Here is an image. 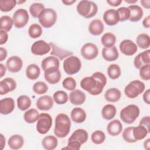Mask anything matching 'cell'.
I'll use <instances>...</instances> for the list:
<instances>
[{
	"label": "cell",
	"mask_w": 150,
	"mask_h": 150,
	"mask_svg": "<svg viewBox=\"0 0 150 150\" xmlns=\"http://www.w3.org/2000/svg\"><path fill=\"white\" fill-rule=\"evenodd\" d=\"M107 84V78L101 72L94 73L91 76L86 77L80 81V86L93 96L101 94Z\"/></svg>",
	"instance_id": "cell-1"
},
{
	"label": "cell",
	"mask_w": 150,
	"mask_h": 150,
	"mask_svg": "<svg viewBox=\"0 0 150 150\" xmlns=\"http://www.w3.org/2000/svg\"><path fill=\"white\" fill-rule=\"evenodd\" d=\"M70 128L71 121L69 116L64 113L59 114L55 118L54 135L60 138H64L69 134Z\"/></svg>",
	"instance_id": "cell-2"
},
{
	"label": "cell",
	"mask_w": 150,
	"mask_h": 150,
	"mask_svg": "<svg viewBox=\"0 0 150 150\" xmlns=\"http://www.w3.org/2000/svg\"><path fill=\"white\" fill-rule=\"evenodd\" d=\"M77 11L82 16L86 18H91L96 15L98 7L97 4L93 1L83 0L78 3Z\"/></svg>",
	"instance_id": "cell-3"
},
{
	"label": "cell",
	"mask_w": 150,
	"mask_h": 150,
	"mask_svg": "<svg viewBox=\"0 0 150 150\" xmlns=\"http://www.w3.org/2000/svg\"><path fill=\"white\" fill-rule=\"evenodd\" d=\"M139 108L135 104H129L124 107L120 111V116L125 123L130 124L133 123L139 115Z\"/></svg>",
	"instance_id": "cell-4"
},
{
	"label": "cell",
	"mask_w": 150,
	"mask_h": 150,
	"mask_svg": "<svg viewBox=\"0 0 150 150\" xmlns=\"http://www.w3.org/2000/svg\"><path fill=\"white\" fill-rule=\"evenodd\" d=\"M57 18V13L53 9L45 8L40 13L38 19L43 28H49L55 24Z\"/></svg>",
	"instance_id": "cell-5"
},
{
	"label": "cell",
	"mask_w": 150,
	"mask_h": 150,
	"mask_svg": "<svg viewBox=\"0 0 150 150\" xmlns=\"http://www.w3.org/2000/svg\"><path fill=\"white\" fill-rule=\"evenodd\" d=\"M145 88V84L142 81L138 80H133L125 86L124 93L127 97L135 98L144 92Z\"/></svg>",
	"instance_id": "cell-6"
},
{
	"label": "cell",
	"mask_w": 150,
	"mask_h": 150,
	"mask_svg": "<svg viewBox=\"0 0 150 150\" xmlns=\"http://www.w3.org/2000/svg\"><path fill=\"white\" fill-rule=\"evenodd\" d=\"M63 69L69 75H73L78 73L81 67V63L79 57L75 56H70L63 62Z\"/></svg>",
	"instance_id": "cell-7"
},
{
	"label": "cell",
	"mask_w": 150,
	"mask_h": 150,
	"mask_svg": "<svg viewBox=\"0 0 150 150\" xmlns=\"http://www.w3.org/2000/svg\"><path fill=\"white\" fill-rule=\"evenodd\" d=\"M52 125V118L47 113H41L37 120L36 129L40 134H46Z\"/></svg>",
	"instance_id": "cell-8"
},
{
	"label": "cell",
	"mask_w": 150,
	"mask_h": 150,
	"mask_svg": "<svg viewBox=\"0 0 150 150\" xmlns=\"http://www.w3.org/2000/svg\"><path fill=\"white\" fill-rule=\"evenodd\" d=\"M29 16L28 11L25 9H17L12 16L14 26L17 28H22L26 25L29 21Z\"/></svg>",
	"instance_id": "cell-9"
},
{
	"label": "cell",
	"mask_w": 150,
	"mask_h": 150,
	"mask_svg": "<svg viewBox=\"0 0 150 150\" xmlns=\"http://www.w3.org/2000/svg\"><path fill=\"white\" fill-rule=\"evenodd\" d=\"M51 49L49 43L43 40H39L35 42L30 48L32 54L36 56H42L48 53Z\"/></svg>",
	"instance_id": "cell-10"
},
{
	"label": "cell",
	"mask_w": 150,
	"mask_h": 150,
	"mask_svg": "<svg viewBox=\"0 0 150 150\" xmlns=\"http://www.w3.org/2000/svg\"><path fill=\"white\" fill-rule=\"evenodd\" d=\"M80 53L83 58L86 60H93L95 59L98 53L97 46L92 43H87L81 48Z\"/></svg>",
	"instance_id": "cell-11"
},
{
	"label": "cell",
	"mask_w": 150,
	"mask_h": 150,
	"mask_svg": "<svg viewBox=\"0 0 150 150\" xmlns=\"http://www.w3.org/2000/svg\"><path fill=\"white\" fill-rule=\"evenodd\" d=\"M44 77L46 81L51 84L59 83L61 79V73L59 67H52L48 68L45 71Z\"/></svg>",
	"instance_id": "cell-12"
},
{
	"label": "cell",
	"mask_w": 150,
	"mask_h": 150,
	"mask_svg": "<svg viewBox=\"0 0 150 150\" xmlns=\"http://www.w3.org/2000/svg\"><path fill=\"white\" fill-rule=\"evenodd\" d=\"M119 47L121 52L126 56H132L138 50L137 45L129 39H125L121 41Z\"/></svg>",
	"instance_id": "cell-13"
},
{
	"label": "cell",
	"mask_w": 150,
	"mask_h": 150,
	"mask_svg": "<svg viewBox=\"0 0 150 150\" xmlns=\"http://www.w3.org/2000/svg\"><path fill=\"white\" fill-rule=\"evenodd\" d=\"M23 65V62L21 58L17 56L10 57L6 62L7 69L12 73H17L19 71Z\"/></svg>",
	"instance_id": "cell-14"
},
{
	"label": "cell",
	"mask_w": 150,
	"mask_h": 150,
	"mask_svg": "<svg viewBox=\"0 0 150 150\" xmlns=\"http://www.w3.org/2000/svg\"><path fill=\"white\" fill-rule=\"evenodd\" d=\"M54 104L53 99L47 95L40 97L36 102L37 108L42 111H48L50 110Z\"/></svg>",
	"instance_id": "cell-15"
},
{
	"label": "cell",
	"mask_w": 150,
	"mask_h": 150,
	"mask_svg": "<svg viewBox=\"0 0 150 150\" xmlns=\"http://www.w3.org/2000/svg\"><path fill=\"white\" fill-rule=\"evenodd\" d=\"M103 19L107 25L114 26L117 25L120 21V17L117 11L114 9L106 10L103 14Z\"/></svg>",
	"instance_id": "cell-16"
},
{
	"label": "cell",
	"mask_w": 150,
	"mask_h": 150,
	"mask_svg": "<svg viewBox=\"0 0 150 150\" xmlns=\"http://www.w3.org/2000/svg\"><path fill=\"white\" fill-rule=\"evenodd\" d=\"M16 87L15 80L11 77H6L0 81V94L4 95L13 91Z\"/></svg>",
	"instance_id": "cell-17"
},
{
	"label": "cell",
	"mask_w": 150,
	"mask_h": 150,
	"mask_svg": "<svg viewBox=\"0 0 150 150\" xmlns=\"http://www.w3.org/2000/svg\"><path fill=\"white\" fill-rule=\"evenodd\" d=\"M15 108V101L11 97L2 98L0 101V112L3 115L11 113Z\"/></svg>",
	"instance_id": "cell-18"
},
{
	"label": "cell",
	"mask_w": 150,
	"mask_h": 150,
	"mask_svg": "<svg viewBox=\"0 0 150 150\" xmlns=\"http://www.w3.org/2000/svg\"><path fill=\"white\" fill-rule=\"evenodd\" d=\"M150 50H146L139 53L134 60V64L135 68L139 69L142 66L150 64Z\"/></svg>",
	"instance_id": "cell-19"
},
{
	"label": "cell",
	"mask_w": 150,
	"mask_h": 150,
	"mask_svg": "<svg viewBox=\"0 0 150 150\" xmlns=\"http://www.w3.org/2000/svg\"><path fill=\"white\" fill-rule=\"evenodd\" d=\"M86 94L80 90H74L69 94L70 103L75 105H80L86 101Z\"/></svg>",
	"instance_id": "cell-20"
},
{
	"label": "cell",
	"mask_w": 150,
	"mask_h": 150,
	"mask_svg": "<svg viewBox=\"0 0 150 150\" xmlns=\"http://www.w3.org/2000/svg\"><path fill=\"white\" fill-rule=\"evenodd\" d=\"M102 56L104 60L108 62L116 60L119 56V53L117 47L113 46L110 47H104L101 52Z\"/></svg>",
	"instance_id": "cell-21"
},
{
	"label": "cell",
	"mask_w": 150,
	"mask_h": 150,
	"mask_svg": "<svg viewBox=\"0 0 150 150\" xmlns=\"http://www.w3.org/2000/svg\"><path fill=\"white\" fill-rule=\"evenodd\" d=\"M49 44L52 48V52H50V54L58 57L61 60H63L64 58L68 57L69 56L73 55V54L72 52L60 48L59 46H57L56 45L52 42H50Z\"/></svg>",
	"instance_id": "cell-22"
},
{
	"label": "cell",
	"mask_w": 150,
	"mask_h": 150,
	"mask_svg": "<svg viewBox=\"0 0 150 150\" xmlns=\"http://www.w3.org/2000/svg\"><path fill=\"white\" fill-rule=\"evenodd\" d=\"M88 133L84 129H77L73 132L69 137L68 141H75L79 142L81 145L86 143L88 139Z\"/></svg>",
	"instance_id": "cell-23"
},
{
	"label": "cell",
	"mask_w": 150,
	"mask_h": 150,
	"mask_svg": "<svg viewBox=\"0 0 150 150\" xmlns=\"http://www.w3.org/2000/svg\"><path fill=\"white\" fill-rule=\"evenodd\" d=\"M122 130V125L120 120H113L110 121L107 127V131L109 135L111 136L118 135Z\"/></svg>",
	"instance_id": "cell-24"
},
{
	"label": "cell",
	"mask_w": 150,
	"mask_h": 150,
	"mask_svg": "<svg viewBox=\"0 0 150 150\" xmlns=\"http://www.w3.org/2000/svg\"><path fill=\"white\" fill-rule=\"evenodd\" d=\"M104 29V25L100 19L93 20L88 25L89 32L94 36L101 35Z\"/></svg>",
	"instance_id": "cell-25"
},
{
	"label": "cell",
	"mask_w": 150,
	"mask_h": 150,
	"mask_svg": "<svg viewBox=\"0 0 150 150\" xmlns=\"http://www.w3.org/2000/svg\"><path fill=\"white\" fill-rule=\"evenodd\" d=\"M128 8L130 11V17L129 20L131 22H138L140 21L141 19H142L144 12L141 6L137 5H129Z\"/></svg>",
	"instance_id": "cell-26"
},
{
	"label": "cell",
	"mask_w": 150,
	"mask_h": 150,
	"mask_svg": "<svg viewBox=\"0 0 150 150\" xmlns=\"http://www.w3.org/2000/svg\"><path fill=\"white\" fill-rule=\"evenodd\" d=\"M70 116L72 121L78 124L83 122L86 119V111L80 107L74 108L71 111Z\"/></svg>",
	"instance_id": "cell-27"
},
{
	"label": "cell",
	"mask_w": 150,
	"mask_h": 150,
	"mask_svg": "<svg viewBox=\"0 0 150 150\" xmlns=\"http://www.w3.org/2000/svg\"><path fill=\"white\" fill-rule=\"evenodd\" d=\"M24 144V139L22 136L18 134L12 135L8 141V144L12 149H19L21 148Z\"/></svg>",
	"instance_id": "cell-28"
},
{
	"label": "cell",
	"mask_w": 150,
	"mask_h": 150,
	"mask_svg": "<svg viewBox=\"0 0 150 150\" xmlns=\"http://www.w3.org/2000/svg\"><path fill=\"white\" fill-rule=\"evenodd\" d=\"M121 96V93L120 90L117 88H110L108 89L104 94L105 99L111 103H115L120 99Z\"/></svg>",
	"instance_id": "cell-29"
},
{
	"label": "cell",
	"mask_w": 150,
	"mask_h": 150,
	"mask_svg": "<svg viewBox=\"0 0 150 150\" xmlns=\"http://www.w3.org/2000/svg\"><path fill=\"white\" fill-rule=\"evenodd\" d=\"M59 60L54 56H48L45 58L41 62V67L44 71L49 67H59Z\"/></svg>",
	"instance_id": "cell-30"
},
{
	"label": "cell",
	"mask_w": 150,
	"mask_h": 150,
	"mask_svg": "<svg viewBox=\"0 0 150 150\" xmlns=\"http://www.w3.org/2000/svg\"><path fill=\"white\" fill-rule=\"evenodd\" d=\"M40 74V69L36 64H30L28 65L26 69V76L30 80L37 79Z\"/></svg>",
	"instance_id": "cell-31"
},
{
	"label": "cell",
	"mask_w": 150,
	"mask_h": 150,
	"mask_svg": "<svg viewBox=\"0 0 150 150\" xmlns=\"http://www.w3.org/2000/svg\"><path fill=\"white\" fill-rule=\"evenodd\" d=\"M117 110L115 107L112 104H106L101 110V115L103 118L107 120L112 119L116 114Z\"/></svg>",
	"instance_id": "cell-32"
},
{
	"label": "cell",
	"mask_w": 150,
	"mask_h": 150,
	"mask_svg": "<svg viewBox=\"0 0 150 150\" xmlns=\"http://www.w3.org/2000/svg\"><path fill=\"white\" fill-rule=\"evenodd\" d=\"M57 144L58 140L57 138L53 135H48L45 137L42 141L43 147L47 150L54 149L57 147Z\"/></svg>",
	"instance_id": "cell-33"
},
{
	"label": "cell",
	"mask_w": 150,
	"mask_h": 150,
	"mask_svg": "<svg viewBox=\"0 0 150 150\" xmlns=\"http://www.w3.org/2000/svg\"><path fill=\"white\" fill-rule=\"evenodd\" d=\"M136 43L137 46L142 49L149 48L150 46L149 36L146 33H140L136 38Z\"/></svg>",
	"instance_id": "cell-34"
},
{
	"label": "cell",
	"mask_w": 150,
	"mask_h": 150,
	"mask_svg": "<svg viewBox=\"0 0 150 150\" xmlns=\"http://www.w3.org/2000/svg\"><path fill=\"white\" fill-rule=\"evenodd\" d=\"M101 42L102 45L106 47H112L114 46L116 42V37L112 33L107 32L102 36Z\"/></svg>",
	"instance_id": "cell-35"
},
{
	"label": "cell",
	"mask_w": 150,
	"mask_h": 150,
	"mask_svg": "<svg viewBox=\"0 0 150 150\" xmlns=\"http://www.w3.org/2000/svg\"><path fill=\"white\" fill-rule=\"evenodd\" d=\"M39 115L40 114L37 110L35 108H30L25 112L23 118L27 123L32 124L34 123L38 120Z\"/></svg>",
	"instance_id": "cell-36"
},
{
	"label": "cell",
	"mask_w": 150,
	"mask_h": 150,
	"mask_svg": "<svg viewBox=\"0 0 150 150\" xmlns=\"http://www.w3.org/2000/svg\"><path fill=\"white\" fill-rule=\"evenodd\" d=\"M132 133L134 138L137 141H139L145 138L149 132L145 127L139 125L137 127H134Z\"/></svg>",
	"instance_id": "cell-37"
},
{
	"label": "cell",
	"mask_w": 150,
	"mask_h": 150,
	"mask_svg": "<svg viewBox=\"0 0 150 150\" xmlns=\"http://www.w3.org/2000/svg\"><path fill=\"white\" fill-rule=\"evenodd\" d=\"M13 24V21L12 18L9 16L4 15L0 18V29L2 30L9 32L11 30L12 25Z\"/></svg>",
	"instance_id": "cell-38"
},
{
	"label": "cell",
	"mask_w": 150,
	"mask_h": 150,
	"mask_svg": "<svg viewBox=\"0 0 150 150\" xmlns=\"http://www.w3.org/2000/svg\"><path fill=\"white\" fill-rule=\"evenodd\" d=\"M31 105L30 98L26 96L22 95L17 98V106L18 108L21 111L26 110Z\"/></svg>",
	"instance_id": "cell-39"
},
{
	"label": "cell",
	"mask_w": 150,
	"mask_h": 150,
	"mask_svg": "<svg viewBox=\"0 0 150 150\" xmlns=\"http://www.w3.org/2000/svg\"><path fill=\"white\" fill-rule=\"evenodd\" d=\"M53 99L56 104L61 105L66 104L68 101L69 97L66 92L62 90H58L53 94Z\"/></svg>",
	"instance_id": "cell-40"
},
{
	"label": "cell",
	"mask_w": 150,
	"mask_h": 150,
	"mask_svg": "<svg viewBox=\"0 0 150 150\" xmlns=\"http://www.w3.org/2000/svg\"><path fill=\"white\" fill-rule=\"evenodd\" d=\"M121 74V69L118 64H111L108 66L107 69V74L111 79L115 80L119 78Z\"/></svg>",
	"instance_id": "cell-41"
},
{
	"label": "cell",
	"mask_w": 150,
	"mask_h": 150,
	"mask_svg": "<svg viewBox=\"0 0 150 150\" xmlns=\"http://www.w3.org/2000/svg\"><path fill=\"white\" fill-rule=\"evenodd\" d=\"M28 33L30 38L36 39L42 35V28L38 23H33L29 28Z\"/></svg>",
	"instance_id": "cell-42"
},
{
	"label": "cell",
	"mask_w": 150,
	"mask_h": 150,
	"mask_svg": "<svg viewBox=\"0 0 150 150\" xmlns=\"http://www.w3.org/2000/svg\"><path fill=\"white\" fill-rule=\"evenodd\" d=\"M91 139L95 144H101L105 139V135L103 131L101 130H96L92 133Z\"/></svg>",
	"instance_id": "cell-43"
},
{
	"label": "cell",
	"mask_w": 150,
	"mask_h": 150,
	"mask_svg": "<svg viewBox=\"0 0 150 150\" xmlns=\"http://www.w3.org/2000/svg\"><path fill=\"white\" fill-rule=\"evenodd\" d=\"M17 2L15 0H1L0 9L2 12L11 11L16 6Z\"/></svg>",
	"instance_id": "cell-44"
},
{
	"label": "cell",
	"mask_w": 150,
	"mask_h": 150,
	"mask_svg": "<svg viewBox=\"0 0 150 150\" xmlns=\"http://www.w3.org/2000/svg\"><path fill=\"white\" fill-rule=\"evenodd\" d=\"M45 9L43 4L41 3H33L29 7V12L33 18H38L41 12Z\"/></svg>",
	"instance_id": "cell-45"
},
{
	"label": "cell",
	"mask_w": 150,
	"mask_h": 150,
	"mask_svg": "<svg viewBox=\"0 0 150 150\" xmlns=\"http://www.w3.org/2000/svg\"><path fill=\"white\" fill-rule=\"evenodd\" d=\"M33 91L37 94H43L46 93L48 90L47 85L43 81H37L36 82L32 87Z\"/></svg>",
	"instance_id": "cell-46"
},
{
	"label": "cell",
	"mask_w": 150,
	"mask_h": 150,
	"mask_svg": "<svg viewBox=\"0 0 150 150\" xmlns=\"http://www.w3.org/2000/svg\"><path fill=\"white\" fill-rule=\"evenodd\" d=\"M133 128L134 127H128L125 128L122 131V138L128 143H134L137 141L133 136Z\"/></svg>",
	"instance_id": "cell-47"
},
{
	"label": "cell",
	"mask_w": 150,
	"mask_h": 150,
	"mask_svg": "<svg viewBox=\"0 0 150 150\" xmlns=\"http://www.w3.org/2000/svg\"><path fill=\"white\" fill-rule=\"evenodd\" d=\"M63 87L69 91L75 90L76 87V81L72 77H68L64 79L62 82Z\"/></svg>",
	"instance_id": "cell-48"
},
{
	"label": "cell",
	"mask_w": 150,
	"mask_h": 150,
	"mask_svg": "<svg viewBox=\"0 0 150 150\" xmlns=\"http://www.w3.org/2000/svg\"><path fill=\"white\" fill-rule=\"evenodd\" d=\"M117 11L119 15L120 22H124L129 19L130 11L128 7H120L118 8Z\"/></svg>",
	"instance_id": "cell-49"
},
{
	"label": "cell",
	"mask_w": 150,
	"mask_h": 150,
	"mask_svg": "<svg viewBox=\"0 0 150 150\" xmlns=\"http://www.w3.org/2000/svg\"><path fill=\"white\" fill-rule=\"evenodd\" d=\"M150 64L144 65L139 69V76L142 80H149L150 79Z\"/></svg>",
	"instance_id": "cell-50"
},
{
	"label": "cell",
	"mask_w": 150,
	"mask_h": 150,
	"mask_svg": "<svg viewBox=\"0 0 150 150\" xmlns=\"http://www.w3.org/2000/svg\"><path fill=\"white\" fill-rule=\"evenodd\" d=\"M81 144L75 141H68V144L66 147L63 148V149H71V150H79L81 147Z\"/></svg>",
	"instance_id": "cell-51"
},
{
	"label": "cell",
	"mask_w": 150,
	"mask_h": 150,
	"mask_svg": "<svg viewBox=\"0 0 150 150\" xmlns=\"http://www.w3.org/2000/svg\"><path fill=\"white\" fill-rule=\"evenodd\" d=\"M149 122H150V117L148 115L145 116V117H142V118L140 120V121L139 122V125L145 127L146 128V129L148 130V132L149 133L150 132Z\"/></svg>",
	"instance_id": "cell-52"
},
{
	"label": "cell",
	"mask_w": 150,
	"mask_h": 150,
	"mask_svg": "<svg viewBox=\"0 0 150 150\" xmlns=\"http://www.w3.org/2000/svg\"><path fill=\"white\" fill-rule=\"evenodd\" d=\"M8 39V35L6 31L0 30V45L5 44Z\"/></svg>",
	"instance_id": "cell-53"
},
{
	"label": "cell",
	"mask_w": 150,
	"mask_h": 150,
	"mask_svg": "<svg viewBox=\"0 0 150 150\" xmlns=\"http://www.w3.org/2000/svg\"><path fill=\"white\" fill-rule=\"evenodd\" d=\"M144 101L147 104H150V90L147 89L143 94Z\"/></svg>",
	"instance_id": "cell-54"
},
{
	"label": "cell",
	"mask_w": 150,
	"mask_h": 150,
	"mask_svg": "<svg viewBox=\"0 0 150 150\" xmlns=\"http://www.w3.org/2000/svg\"><path fill=\"white\" fill-rule=\"evenodd\" d=\"M7 56V50L6 49L1 47H0V61L2 62L6 59Z\"/></svg>",
	"instance_id": "cell-55"
},
{
	"label": "cell",
	"mask_w": 150,
	"mask_h": 150,
	"mask_svg": "<svg viewBox=\"0 0 150 150\" xmlns=\"http://www.w3.org/2000/svg\"><path fill=\"white\" fill-rule=\"evenodd\" d=\"M122 1V0H107V2L111 6L116 7L119 6L121 3Z\"/></svg>",
	"instance_id": "cell-56"
},
{
	"label": "cell",
	"mask_w": 150,
	"mask_h": 150,
	"mask_svg": "<svg viewBox=\"0 0 150 150\" xmlns=\"http://www.w3.org/2000/svg\"><path fill=\"white\" fill-rule=\"evenodd\" d=\"M142 25L145 28H150V15L147 16L142 21Z\"/></svg>",
	"instance_id": "cell-57"
},
{
	"label": "cell",
	"mask_w": 150,
	"mask_h": 150,
	"mask_svg": "<svg viewBox=\"0 0 150 150\" xmlns=\"http://www.w3.org/2000/svg\"><path fill=\"white\" fill-rule=\"evenodd\" d=\"M141 5L146 8V9H149L150 8V1L149 0H141L140 1Z\"/></svg>",
	"instance_id": "cell-58"
},
{
	"label": "cell",
	"mask_w": 150,
	"mask_h": 150,
	"mask_svg": "<svg viewBox=\"0 0 150 150\" xmlns=\"http://www.w3.org/2000/svg\"><path fill=\"white\" fill-rule=\"evenodd\" d=\"M6 67L5 66L2 64V63H1L0 64V77H2L5 73H6Z\"/></svg>",
	"instance_id": "cell-59"
},
{
	"label": "cell",
	"mask_w": 150,
	"mask_h": 150,
	"mask_svg": "<svg viewBox=\"0 0 150 150\" xmlns=\"http://www.w3.org/2000/svg\"><path fill=\"white\" fill-rule=\"evenodd\" d=\"M0 140H1V150H2L5 146V138L4 137L3 134H0Z\"/></svg>",
	"instance_id": "cell-60"
},
{
	"label": "cell",
	"mask_w": 150,
	"mask_h": 150,
	"mask_svg": "<svg viewBox=\"0 0 150 150\" xmlns=\"http://www.w3.org/2000/svg\"><path fill=\"white\" fill-rule=\"evenodd\" d=\"M144 148L146 150H149L150 149V139L148 138L144 142Z\"/></svg>",
	"instance_id": "cell-61"
},
{
	"label": "cell",
	"mask_w": 150,
	"mask_h": 150,
	"mask_svg": "<svg viewBox=\"0 0 150 150\" xmlns=\"http://www.w3.org/2000/svg\"><path fill=\"white\" fill-rule=\"evenodd\" d=\"M76 0H63L62 2L66 5H71L74 2H76Z\"/></svg>",
	"instance_id": "cell-62"
},
{
	"label": "cell",
	"mask_w": 150,
	"mask_h": 150,
	"mask_svg": "<svg viewBox=\"0 0 150 150\" xmlns=\"http://www.w3.org/2000/svg\"><path fill=\"white\" fill-rule=\"evenodd\" d=\"M125 2L127 3H128V4H133L134 3H136L137 2V0H125L124 1Z\"/></svg>",
	"instance_id": "cell-63"
},
{
	"label": "cell",
	"mask_w": 150,
	"mask_h": 150,
	"mask_svg": "<svg viewBox=\"0 0 150 150\" xmlns=\"http://www.w3.org/2000/svg\"><path fill=\"white\" fill-rule=\"evenodd\" d=\"M26 2V1H18L17 2H18V4H22V3H24V2Z\"/></svg>",
	"instance_id": "cell-64"
}]
</instances>
